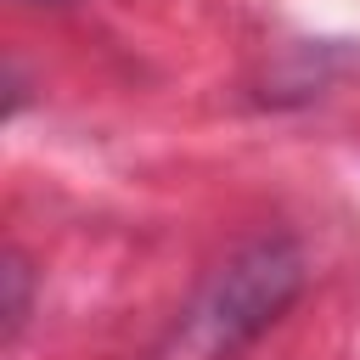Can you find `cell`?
Instances as JSON below:
<instances>
[{
  "instance_id": "cell-1",
  "label": "cell",
  "mask_w": 360,
  "mask_h": 360,
  "mask_svg": "<svg viewBox=\"0 0 360 360\" xmlns=\"http://www.w3.org/2000/svg\"><path fill=\"white\" fill-rule=\"evenodd\" d=\"M304 264L287 242H253L236 259L219 264V276L208 281L202 304H197V332L208 349H231L253 332H264L298 292Z\"/></svg>"
}]
</instances>
